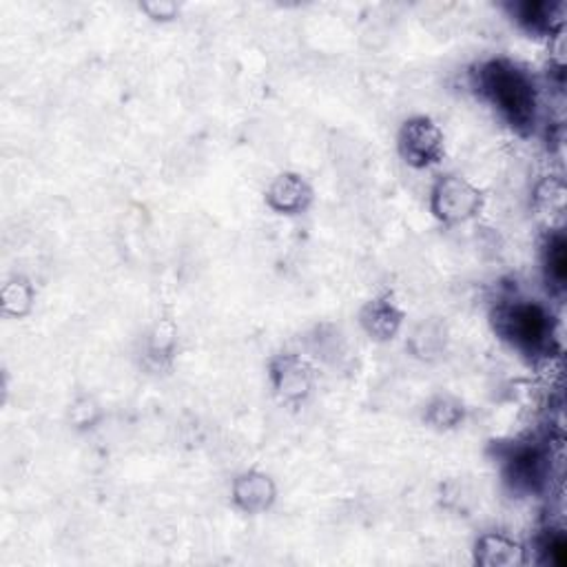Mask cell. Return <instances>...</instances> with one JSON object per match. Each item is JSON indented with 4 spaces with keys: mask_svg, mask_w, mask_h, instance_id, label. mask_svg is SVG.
<instances>
[{
    "mask_svg": "<svg viewBox=\"0 0 567 567\" xmlns=\"http://www.w3.org/2000/svg\"><path fill=\"white\" fill-rule=\"evenodd\" d=\"M476 94L521 136H529L538 123V92L532 76L505 59L481 63L472 72Z\"/></svg>",
    "mask_w": 567,
    "mask_h": 567,
    "instance_id": "6da1fadb",
    "label": "cell"
},
{
    "mask_svg": "<svg viewBox=\"0 0 567 567\" xmlns=\"http://www.w3.org/2000/svg\"><path fill=\"white\" fill-rule=\"evenodd\" d=\"M494 328L525 355H545L554 337L549 313L529 300H516L498 306L494 313Z\"/></svg>",
    "mask_w": 567,
    "mask_h": 567,
    "instance_id": "7a4b0ae2",
    "label": "cell"
},
{
    "mask_svg": "<svg viewBox=\"0 0 567 567\" xmlns=\"http://www.w3.org/2000/svg\"><path fill=\"white\" fill-rule=\"evenodd\" d=\"M481 191L461 176H443L430 191V211L443 224H459L481 211Z\"/></svg>",
    "mask_w": 567,
    "mask_h": 567,
    "instance_id": "3957f363",
    "label": "cell"
},
{
    "mask_svg": "<svg viewBox=\"0 0 567 567\" xmlns=\"http://www.w3.org/2000/svg\"><path fill=\"white\" fill-rule=\"evenodd\" d=\"M399 156L414 169H426L443 158V134L430 118L419 116L403 123L399 132Z\"/></svg>",
    "mask_w": 567,
    "mask_h": 567,
    "instance_id": "277c9868",
    "label": "cell"
},
{
    "mask_svg": "<svg viewBox=\"0 0 567 567\" xmlns=\"http://www.w3.org/2000/svg\"><path fill=\"white\" fill-rule=\"evenodd\" d=\"M545 472V454L534 445H518L505 456V481L518 492L540 490Z\"/></svg>",
    "mask_w": 567,
    "mask_h": 567,
    "instance_id": "5b68a950",
    "label": "cell"
},
{
    "mask_svg": "<svg viewBox=\"0 0 567 567\" xmlns=\"http://www.w3.org/2000/svg\"><path fill=\"white\" fill-rule=\"evenodd\" d=\"M563 3L549 0H521L510 6L512 21L532 36H552L563 30Z\"/></svg>",
    "mask_w": 567,
    "mask_h": 567,
    "instance_id": "8992f818",
    "label": "cell"
},
{
    "mask_svg": "<svg viewBox=\"0 0 567 567\" xmlns=\"http://www.w3.org/2000/svg\"><path fill=\"white\" fill-rule=\"evenodd\" d=\"M313 202L311 185L297 174L277 176L266 189V204L284 216L304 213Z\"/></svg>",
    "mask_w": 567,
    "mask_h": 567,
    "instance_id": "52a82bcc",
    "label": "cell"
},
{
    "mask_svg": "<svg viewBox=\"0 0 567 567\" xmlns=\"http://www.w3.org/2000/svg\"><path fill=\"white\" fill-rule=\"evenodd\" d=\"M231 494H233L235 505L242 512H246V514H262V512H266L275 503L277 487H275V483H273V479L269 474L251 470V472L240 474L233 481Z\"/></svg>",
    "mask_w": 567,
    "mask_h": 567,
    "instance_id": "ba28073f",
    "label": "cell"
},
{
    "mask_svg": "<svg viewBox=\"0 0 567 567\" xmlns=\"http://www.w3.org/2000/svg\"><path fill=\"white\" fill-rule=\"evenodd\" d=\"M271 377L277 395L286 401H300L313 388V372L308 364L295 355L277 357L271 366Z\"/></svg>",
    "mask_w": 567,
    "mask_h": 567,
    "instance_id": "9c48e42d",
    "label": "cell"
},
{
    "mask_svg": "<svg viewBox=\"0 0 567 567\" xmlns=\"http://www.w3.org/2000/svg\"><path fill=\"white\" fill-rule=\"evenodd\" d=\"M474 560L485 567H518L527 558L525 547L516 538L503 532H485L474 545Z\"/></svg>",
    "mask_w": 567,
    "mask_h": 567,
    "instance_id": "30bf717a",
    "label": "cell"
},
{
    "mask_svg": "<svg viewBox=\"0 0 567 567\" xmlns=\"http://www.w3.org/2000/svg\"><path fill=\"white\" fill-rule=\"evenodd\" d=\"M361 326L364 330L377 339V342H388L392 339L403 322V313L397 308V304L384 295V297H375L370 300L364 308H361Z\"/></svg>",
    "mask_w": 567,
    "mask_h": 567,
    "instance_id": "8fae6325",
    "label": "cell"
},
{
    "mask_svg": "<svg viewBox=\"0 0 567 567\" xmlns=\"http://www.w3.org/2000/svg\"><path fill=\"white\" fill-rule=\"evenodd\" d=\"M543 275L554 293L565 291L567 282V240L560 231H552L543 246Z\"/></svg>",
    "mask_w": 567,
    "mask_h": 567,
    "instance_id": "7c38bea8",
    "label": "cell"
},
{
    "mask_svg": "<svg viewBox=\"0 0 567 567\" xmlns=\"http://www.w3.org/2000/svg\"><path fill=\"white\" fill-rule=\"evenodd\" d=\"M536 552L545 565L565 567L567 565V538L563 529H545L536 540Z\"/></svg>",
    "mask_w": 567,
    "mask_h": 567,
    "instance_id": "4fadbf2b",
    "label": "cell"
},
{
    "mask_svg": "<svg viewBox=\"0 0 567 567\" xmlns=\"http://www.w3.org/2000/svg\"><path fill=\"white\" fill-rule=\"evenodd\" d=\"M426 419L437 428H454L463 419V406L452 397H437L428 406Z\"/></svg>",
    "mask_w": 567,
    "mask_h": 567,
    "instance_id": "5bb4252c",
    "label": "cell"
},
{
    "mask_svg": "<svg viewBox=\"0 0 567 567\" xmlns=\"http://www.w3.org/2000/svg\"><path fill=\"white\" fill-rule=\"evenodd\" d=\"M32 302H34V291L23 280L10 282L3 288V306L12 315H25L32 308Z\"/></svg>",
    "mask_w": 567,
    "mask_h": 567,
    "instance_id": "9a60e30c",
    "label": "cell"
},
{
    "mask_svg": "<svg viewBox=\"0 0 567 567\" xmlns=\"http://www.w3.org/2000/svg\"><path fill=\"white\" fill-rule=\"evenodd\" d=\"M143 12H147L154 21H171L178 14V6L169 3V0H162V3H143Z\"/></svg>",
    "mask_w": 567,
    "mask_h": 567,
    "instance_id": "2e32d148",
    "label": "cell"
}]
</instances>
